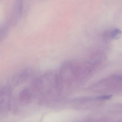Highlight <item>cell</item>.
<instances>
[{"label": "cell", "instance_id": "obj_3", "mask_svg": "<svg viewBox=\"0 0 122 122\" xmlns=\"http://www.w3.org/2000/svg\"><path fill=\"white\" fill-rule=\"evenodd\" d=\"M111 96H105L102 97H99L100 99H109L111 97Z\"/></svg>", "mask_w": 122, "mask_h": 122}, {"label": "cell", "instance_id": "obj_2", "mask_svg": "<svg viewBox=\"0 0 122 122\" xmlns=\"http://www.w3.org/2000/svg\"><path fill=\"white\" fill-rule=\"evenodd\" d=\"M121 32L119 30H116L113 32V36L115 38H117L120 36L121 34Z\"/></svg>", "mask_w": 122, "mask_h": 122}, {"label": "cell", "instance_id": "obj_1", "mask_svg": "<svg viewBox=\"0 0 122 122\" xmlns=\"http://www.w3.org/2000/svg\"><path fill=\"white\" fill-rule=\"evenodd\" d=\"M85 62L72 60L64 64L57 75L60 92L70 91L85 81L87 72Z\"/></svg>", "mask_w": 122, "mask_h": 122}]
</instances>
